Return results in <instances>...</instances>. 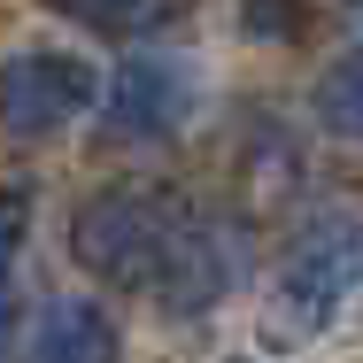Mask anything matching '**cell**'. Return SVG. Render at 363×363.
<instances>
[{
    "label": "cell",
    "instance_id": "obj_1",
    "mask_svg": "<svg viewBox=\"0 0 363 363\" xmlns=\"http://www.w3.org/2000/svg\"><path fill=\"white\" fill-rule=\"evenodd\" d=\"M186 217H194V209H186L170 186H101V194L77 209V224H70V255L93 279L147 294Z\"/></svg>",
    "mask_w": 363,
    "mask_h": 363
},
{
    "label": "cell",
    "instance_id": "obj_2",
    "mask_svg": "<svg viewBox=\"0 0 363 363\" xmlns=\"http://www.w3.org/2000/svg\"><path fill=\"white\" fill-rule=\"evenodd\" d=\"M363 294V224L356 217H317L294 255L271 279V325L286 340H317L348 301Z\"/></svg>",
    "mask_w": 363,
    "mask_h": 363
},
{
    "label": "cell",
    "instance_id": "obj_3",
    "mask_svg": "<svg viewBox=\"0 0 363 363\" xmlns=\"http://www.w3.org/2000/svg\"><path fill=\"white\" fill-rule=\"evenodd\" d=\"M93 101H101V70L85 55L23 47V55L0 62V132L8 140H47V132L77 124Z\"/></svg>",
    "mask_w": 363,
    "mask_h": 363
},
{
    "label": "cell",
    "instance_id": "obj_4",
    "mask_svg": "<svg viewBox=\"0 0 363 363\" xmlns=\"http://www.w3.org/2000/svg\"><path fill=\"white\" fill-rule=\"evenodd\" d=\"M240 279V224L224 217H194L178 224V240H170V255H162V271H155V301L170 309V317H201V309H217L224 294Z\"/></svg>",
    "mask_w": 363,
    "mask_h": 363
},
{
    "label": "cell",
    "instance_id": "obj_5",
    "mask_svg": "<svg viewBox=\"0 0 363 363\" xmlns=\"http://www.w3.org/2000/svg\"><path fill=\"white\" fill-rule=\"evenodd\" d=\"M186 108H194V77L186 62H162V55H140V62H124V70L108 77V140H170L178 124H186Z\"/></svg>",
    "mask_w": 363,
    "mask_h": 363
},
{
    "label": "cell",
    "instance_id": "obj_6",
    "mask_svg": "<svg viewBox=\"0 0 363 363\" xmlns=\"http://www.w3.org/2000/svg\"><path fill=\"white\" fill-rule=\"evenodd\" d=\"M124 333L101 301H47L23 333V363H116Z\"/></svg>",
    "mask_w": 363,
    "mask_h": 363
},
{
    "label": "cell",
    "instance_id": "obj_7",
    "mask_svg": "<svg viewBox=\"0 0 363 363\" xmlns=\"http://www.w3.org/2000/svg\"><path fill=\"white\" fill-rule=\"evenodd\" d=\"M55 8L101 39H155L178 23V0H55Z\"/></svg>",
    "mask_w": 363,
    "mask_h": 363
},
{
    "label": "cell",
    "instance_id": "obj_8",
    "mask_svg": "<svg viewBox=\"0 0 363 363\" xmlns=\"http://www.w3.org/2000/svg\"><path fill=\"white\" fill-rule=\"evenodd\" d=\"M317 116H325V132L363 140V47H348L333 70L317 77Z\"/></svg>",
    "mask_w": 363,
    "mask_h": 363
},
{
    "label": "cell",
    "instance_id": "obj_9",
    "mask_svg": "<svg viewBox=\"0 0 363 363\" xmlns=\"http://www.w3.org/2000/svg\"><path fill=\"white\" fill-rule=\"evenodd\" d=\"M16 240H23V194L0 201V340L16 325Z\"/></svg>",
    "mask_w": 363,
    "mask_h": 363
},
{
    "label": "cell",
    "instance_id": "obj_10",
    "mask_svg": "<svg viewBox=\"0 0 363 363\" xmlns=\"http://www.w3.org/2000/svg\"><path fill=\"white\" fill-rule=\"evenodd\" d=\"M356 16H363V0H356Z\"/></svg>",
    "mask_w": 363,
    "mask_h": 363
}]
</instances>
